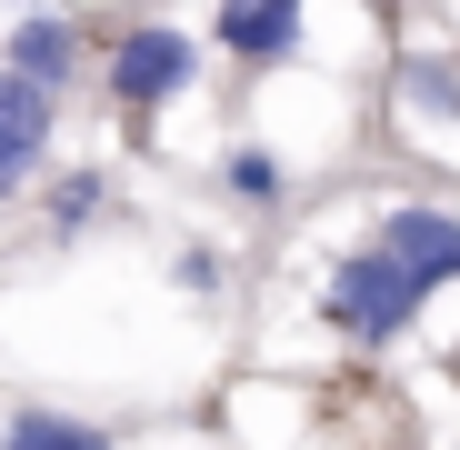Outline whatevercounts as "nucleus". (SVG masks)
<instances>
[{
    "mask_svg": "<svg viewBox=\"0 0 460 450\" xmlns=\"http://www.w3.org/2000/svg\"><path fill=\"white\" fill-rule=\"evenodd\" d=\"M230 190H241V200H270V190H280V161H261V150H241V161H230Z\"/></svg>",
    "mask_w": 460,
    "mask_h": 450,
    "instance_id": "obj_9",
    "label": "nucleus"
},
{
    "mask_svg": "<svg viewBox=\"0 0 460 450\" xmlns=\"http://www.w3.org/2000/svg\"><path fill=\"white\" fill-rule=\"evenodd\" d=\"M70 60H81V31H70V21H21V81L31 91H60Z\"/></svg>",
    "mask_w": 460,
    "mask_h": 450,
    "instance_id": "obj_6",
    "label": "nucleus"
},
{
    "mask_svg": "<svg viewBox=\"0 0 460 450\" xmlns=\"http://www.w3.org/2000/svg\"><path fill=\"white\" fill-rule=\"evenodd\" d=\"M181 81H190V40H181V31H130L120 60H111V91H120L130 110H161Z\"/></svg>",
    "mask_w": 460,
    "mask_h": 450,
    "instance_id": "obj_3",
    "label": "nucleus"
},
{
    "mask_svg": "<svg viewBox=\"0 0 460 450\" xmlns=\"http://www.w3.org/2000/svg\"><path fill=\"white\" fill-rule=\"evenodd\" d=\"M411 311H420V290L380 260V251H350V260L331 270V321H341L350 340H401Z\"/></svg>",
    "mask_w": 460,
    "mask_h": 450,
    "instance_id": "obj_1",
    "label": "nucleus"
},
{
    "mask_svg": "<svg viewBox=\"0 0 460 450\" xmlns=\"http://www.w3.org/2000/svg\"><path fill=\"white\" fill-rule=\"evenodd\" d=\"M0 450H111V440H101L91 420H60V410H21Z\"/></svg>",
    "mask_w": 460,
    "mask_h": 450,
    "instance_id": "obj_7",
    "label": "nucleus"
},
{
    "mask_svg": "<svg viewBox=\"0 0 460 450\" xmlns=\"http://www.w3.org/2000/svg\"><path fill=\"white\" fill-rule=\"evenodd\" d=\"M370 251H380V260H391V270L430 300L440 280H460V220H450V210H380Z\"/></svg>",
    "mask_w": 460,
    "mask_h": 450,
    "instance_id": "obj_2",
    "label": "nucleus"
},
{
    "mask_svg": "<svg viewBox=\"0 0 460 450\" xmlns=\"http://www.w3.org/2000/svg\"><path fill=\"white\" fill-rule=\"evenodd\" d=\"M40 150H50V91H31L21 70H0V200L31 181Z\"/></svg>",
    "mask_w": 460,
    "mask_h": 450,
    "instance_id": "obj_4",
    "label": "nucleus"
},
{
    "mask_svg": "<svg viewBox=\"0 0 460 450\" xmlns=\"http://www.w3.org/2000/svg\"><path fill=\"white\" fill-rule=\"evenodd\" d=\"M411 101H420V110H440V120H460V81H450L440 60H420V70H411Z\"/></svg>",
    "mask_w": 460,
    "mask_h": 450,
    "instance_id": "obj_8",
    "label": "nucleus"
},
{
    "mask_svg": "<svg viewBox=\"0 0 460 450\" xmlns=\"http://www.w3.org/2000/svg\"><path fill=\"white\" fill-rule=\"evenodd\" d=\"M220 50H241V60H280V50H300V11H220Z\"/></svg>",
    "mask_w": 460,
    "mask_h": 450,
    "instance_id": "obj_5",
    "label": "nucleus"
}]
</instances>
